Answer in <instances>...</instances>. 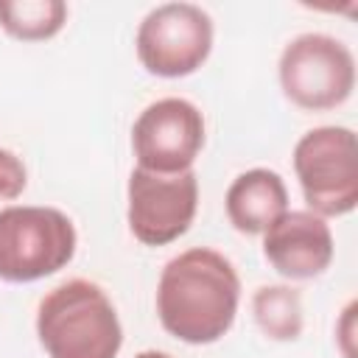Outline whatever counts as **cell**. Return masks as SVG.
Masks as SVG:
<instances>
[{"label": "cell", "instance_id": "obj_1", "mask_svg": "<svg viewBox=\"0 0 358 358\" xmlns=\"http://www.w3.org/2000/svg\"><path fill=\"white\" fill-rule=\"evenodd\" d=\"M241 277L229 257L210 246L173 255L157 280V319L162 330L185 344L221 341L238 316Z\"/></svg>", "mask_w": 358, "mask_h": 358}, {"label": "cell", "instance_id": "obj_2", "mask_svg": "<svg viewBox=\"0 0 358 358\" xmlns=\"http://www.w3.org/2000/svg\"><path fill=\"white\" fill-rule=\"evenodd\" d=\"M36 338L48 358H117L123 324L98 282L73 277L39 299Z\"/></svg>", "mask_w": 358, "mask_h": 358}, {"label": "cell", "instance_id": "obj_3", "mask_svg": "<svg viewBox=\"0 0 358 358\" xmlns=\"http://www.w3.org/2000/svg\"><path fill=\"white\" fill-rule=\"evenodd\" d=\"M78 246L67 213L42 204H8L0 210V280L36 282L62 271Z\"/></svg>", "mask_w": 358, "mask_h": 358}, {"label": "cell", "instance_id": "obj_4", "mask_svg": "<svg viewBox=\"0 0 358 358\" xmlns=\"http://www.w3.org/2000/svg\"><path fill=\"white\" fill-rule=\"evenodd\" d=\"M302 199L319 218H341L358 207V140L350 126H316L294 145Z\"/></svg>", "mask_w": 358, "mask_h": 358}, {"label": "cell", "instance_id": "obj_5", "mask_svg": "<svg viewBox=\"0 0 358 358\" xmlns=\"http://www.w3.org/2000/svg\"><path fill=\"white\" fill-rule=\"evenodd\" d=\"M277 78L282 95L302 112H330L350 101L355 90L352 50L319 31H308L285 42Z\"/></svg>", "mask_w": 358, "mask_h": 358}, {"label": "cell", "instance_id": "obj_6", "mask_svg": "<svg viewBox=\"0 0 358 358\" xmlns=\"http://www.w3.org/2000/svg\"><path fill=\"white\" fill-rule=\"evenodd\" d=\"M213 17L196 3H162L151 8L134 34L137 62L157 78L193 76L213 53Z\"/></svg>", "mask_w": 358, "mask_h": 358}, {"label": "cell", "instance_id": "obj_7", "mask_svg": "<svg viewBox=\"0 0 358 358\" xmlns=\"http://www.w3.org/2000/svg\"><path fill=\"white\" fill-rule=\"evenodd\" d=\"M199 210L196 171L151 173L134 168L126 182V221L129 232L143 246H168L179 241Z\"/></svg>", "mask_w": 358, "mask_h": 358}, {"label": "cell", "instance_id": "obj_8", "mask_svg": "<svg viewBox=\"0 0 358 358\" xmlns=\"http://www.w3.org/2000/svg\"><path fill=\"white\" fill-rule=\"evenodd\" d=\"M204 115L187 98H159L148 103L131 126V151L137 168L151 173L193 171L204 148Z\"/></svg>", "mask_w": 358, "mask_h": 358}, {"label": "cell", "instance_id": "obj_9", "mask_svg": "<svg viewBox=\"0 0 358 358\" xmlns=\"http://www.w3.org/2000/svg\"><path fill=\"white\" fill-rule=\"evenodd\" d=\"M263 257L285 280L322 277L336 257L333 229L310 210H285L263 232Z\"/></svg>", "mask_w": 358, "mask_h": 358}, {"label": "cell", "instance_id": "obj_10", "mask_svg": "<svg viewBox=\"0 0 358 358\" xmlns=\"http://www.w3.org/2000/svg\"><path fill=\"white\" fill-rule=\"evenodd\" d=\"M224 210L235 232L263 235L288 210V187L277 171L249 168L229 182Z\"/></svg>", "mask_w": 358, "mask_h": 358}, {"label": "cell", "instance_id": "obj_11", "mask_svg": "<svg viewBox=\"0 0 358 358\" xmlns=\"http://www.w3.org/2000/svg\"><path fill=\"white\" fill-rule=\"evenodd\" d=\"M252 319L271 341H296L305 330L302 294L294 285H260L252 294Z\"/></svg>", "mask_w": 358, "mask_h": 358}, {"label": "cell", "instance_id": "obj_12", "mask_svg": "<svg viewBox=\"0 0 358 358\" xmlns=\"http://www.w3.org/2000/svg\"><path fill=\"white\" fill-rule=\"evenodd\" d=\"M67 14L70 8L62 0H0V28L20 42L53 39Z\"/></svg>", "mask_w": 358, "mask_h": 358}, {"label": "cell", "instance_id": "obj_13", "mask_svg": "<svg viewBox=\"0 0 358 358\" xmlns=\"http://www.w3.org/2000/svg\"><path fill=\"white\" fill-rule=\"evenodd\" d=\"M28 187V168L25 162L8 151L0 148V201H14L25 193Z\"/></svg>", "mask_w": 358, "mask_h": 358}, {"label": "cell", "instance_id": "obj_14", "mask_svg": "<svg viewBox=\"0 0 358 358\" xmlns=\"http://www.w3.org/2000/svg\"><path fill=\"white\" fill-rule=\"evenodd\" d=\"M355 302H347V308L341 310V319H338V324H336V344H338V350H341V355L344 358H355Z\"/></svg>", "mask_w": 358, "mask_h": 358}, {"label": "cell", "instance_id": "obj_15", "mask_svg": "<svg viewBox=\"0 0 358 358\" xmlns=\"http://www.w3.org/2000/svg\"><path fill=\"white\" fill-rule=\"evenodd\" d=\"M134 358H173L171 352H162V350H143V352H137Z\"/></svg>", "mask_w": 358, "mask_h": 358}]
</instances>
